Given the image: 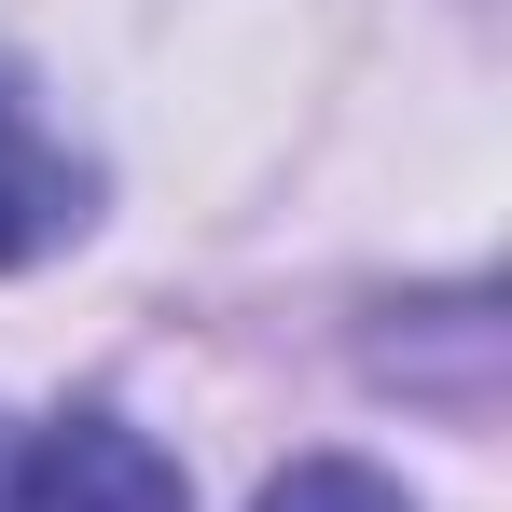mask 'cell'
I'll use <instances>...</instances> for the list:
<instances>
[{"label":"cell","mask_w":512,"mask_h":512,"mask_svg":"<svg viewBox=\"0 0 512 512\" xmlns=\"http://www.w3.org/2000/svg\"><path fill=\"white\" fill-rule=\"evenodd\" d=\"M0 512H180V457L139 443L125 416H56L28 457H14Z\"/></svg>","instance_id":"6da1fadb"},{"label":"cell","mask_w":512,"mask_h":512,"mask_svg":"<svg viewBox=\"0 0 512 512\" xmlns=\"http://www.w3.org/2000/svg\"><path fill=\"white\" fill-rule=\"evenodd\" d=\"M70 222H84V153L28 111L14 70H0V263H42Z\"/></svg>","instance_id":"7a4b0ae2"},{"label":"cell","mask_w":512,"mask_h":512,"mask_svg":"<svg viewBox=\"0 0 512 512\" xmlns=\"http://www.w3.org/2000/svg\"><path fill=\"white\" fill-rule=\"evenodd\" d=\"M263 512H402V485H388V471H360V457H305V471H277V485H263Z\"/></svg>","instance_id":"3957f363"}]
</instances>
